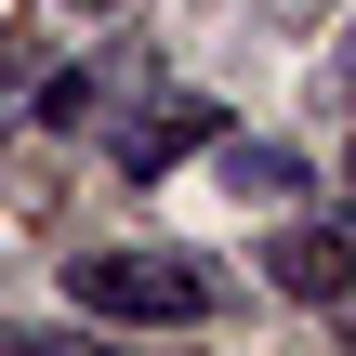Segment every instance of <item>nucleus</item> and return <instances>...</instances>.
I'll use <instances>...</instances> for the list:
<instances>
[{
    "label": "nucleus",
    "instance_id": "nucleus-1",
    "mask_svg": "<svg viewBox=\"0 0 356 356\" xmlns=\"http://www.w3.org/2000/svg\"><path fill=\"white\" fill-rule=\"evenodd\" d=\"M66 304L79 317H119V330H198V317H225V277L185 264V251H79L66 264Z\"/></svg>",
    "mask_w": 356,
    "mask_h": 356
},
{
    "label": "nucleus",
    "instance_id": "nucleus-2",
    "mask_svg": "<svg viewBox=\"0 0 356 356\" xmlns=\"http://www.w3.org/2000/svg\"><path fill=\"white\" fill-rule=\"evenodd\" d=\"M211 132H225V119H211L198 92H159V106H132V119H119V172H132V185H159V172H172V159H198Z\"/></svg>",
    "mask_w": 356,
    "mask_h": 356
},
{
    "label": "nucleus",
    "instance_id": "nucleus-3",
    "mask_svg": "<svg viewBox=\"0 0 356 356\" xmlns=\"http://www.w3.org/2000/svg\"><path fill=\"white\" fill-rule=\"evenodd\" d=\"M264 264H277V291H304V304H343V291H356V238H343V225H291Z\"/></svg>",
    "mask_w": 356,
    "mask_h": 356
},
{
    "label": "nucleus",
    "instance_id": "nucleus-4",
    "mask_svg": "<svg viewBox=\"0 0 356 356\" xmlns=\"http://www.w3.org/2000/svg\"><path fill=\"white\" fill-rule=\"evenodd\" d=\"M211 145H225V185H238V198H264V211H291V198L317 185V172H304L291 145H264V132H211Z\"/></svg>",
    "mask_w": 356,
    "mask_h": 356
},
{
    "label": "nucleus",
    "instance_id": "nucleus-5",
    "mask_svg": "<svg viewBox=\"0 0 356 356\" xmlns=\"http://www.w3.org/2000/svg\"><path fill=\"white\" fill-rule=\"evenodd\" d=\"M0 92H13V40H0Z\"/></svg>",
    "mask_w": 356,
    "mask_h": 356
},
{
    "label": "nucleus",
    "instance_id": "nucleus-6",
    "mask_svg": "<svg viewBox=\"0 0 356 356\" xmlns=\"http://www.w3.org/2000/svg\"><path fill=\"white\" fill-rule=\"evenodd\" d=\"M79 13H119V0H79Z\"/></svg>",
    "mask_w": 356,
    "mask_h": 356
}]
</instances>
